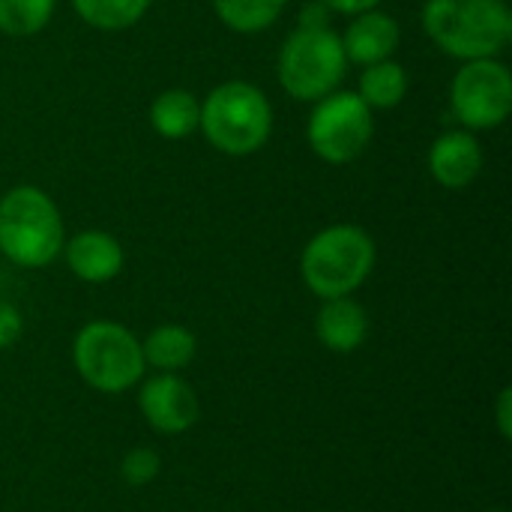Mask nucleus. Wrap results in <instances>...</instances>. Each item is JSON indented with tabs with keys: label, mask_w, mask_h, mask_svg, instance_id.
Returning <instances> with one entry per match:
<instances>
[{
	"label": "nucleus",
	"mask_w": 512,
	"mask_h": 512,
	"mask_svg": "<svg viewBox=\"0 0 512 512\" xmlns=\"http://www.w3.org/2000/svg\"><path fill=\"white\" fill-rule=\"evenodd\" d=\"M198 120H201V102L192 90L183 87L162 90L150 105V126L156 129V135L168 141H183L195 135Z\"/></svg>",
	"instance_id": "nucleus-15"
},
{
	"label": "nucleus",
	"mask_w": 512,
	"mask_h": 512,
	"mask_svg": "<svg viewBox=\"0 0 512 512\" xmlns=\"http://www.w3.org/2000/svg\"><path fill=\"white\" fill-rule=\"evenodd\" d=\"M60 255L66 258V267L72 270V276L87 285H105L117 279L126 261L120 240L99 228L78 231L75 237H69Z\"/></svg>",
	"instance_id": "nucleus-11"
},
{
	"label": "nucleus",
	"mask_w": 512,
	"mask_h": 512,
	"mask_svg": "<svg viewBox=\"0 0 512 512\" xmlns=\"http://www.w3.org/2000/svg\"><path fill=\"white\" fill-rule=\"evenodd\" d=\"M288 0H213L216 18L234 33H264L279 21Z\"/></svg>",
	"instance_id": "nucleus-18"
},
{
	"label": "nucleus",
	"mask_w": 512,
	"mask_h": 512,
	"mask_svg": "<svg viewBox=\"0 0 512 512\" xmlns=\"http://www.w3.org/2000/svg\"><path fill=\"white\" fill-rule=\"evenodd\" d=\"M306 123V141L312 153L327 165H348L366 153L375 135V111L354 90H333L312 102Z\"/></svg>",
	"instance_id": "nucleus-7"
},
{
	"label": "nucleus",
	"mask_w": 512,
	"mask_h": 512,
	"mask_svg": "<svg viewBox=\"0 0 512 512\" xmlns=\"http://www.w3.org/2000/svg\"><path fill=\"white\" fill-rule=\"evenodd\" d=\"M453 117L468 132H489L507 123L512 111V72L498 57L468 60L450 84Z\"/></svg>",
	"instance_id": "nucleus-8"
},
{
	"label": "nucleus",
	"mask_w": 512,
	"mask_h": 512,
	"mask_svg": "<svg viewBox=\"0 0 512 512\" xmlns=\"http://www.w3.org/2000/svg\"><path fill=\"white\" fill-rule=\"evenodd\" d=\"M420 21L426 36L462 63L501 57L512 42L507 0H426Z\"/></svg>",
	"instance_id": "nucleus-1"
},
{
	"label": "nucleus",
	"mask_w": 512,
	"mask_h": 512,
	"mask_svg": "<svg viewBox=\"0 0 512 512\" xmlns=\"http://www.w3.org/2000/svg\"><path fill=\"white\" fill-rule=\"evenodd\" d=\"M282 90L297 102H318L342 87L348 57L333 27H297L285 36L276 60Z\"/></svg>",
	"instance_id": "nucleus-6"
},
{
	"label": "nucleus",
	"mask_w": 512,
	"mask_h": 512,
	"mask_svg": "<svg viewBox=\"0 0 512 512\" xmlns=\"http://www.w3.org/2000/svg\"><path fill=\"white\" fill-rule=\"evenodd\" d=\"M315 336L333 354H354L369 336V315L354 297L324 300L315 315Z\"/></svg>",
	"instance_id": "nucleus-13"
},
{
	"label": "nucleus",
	"mask_w": 512,
	"mask_h": 512,
	"mask_svg": "<svg viewBox=\"0 0 512 512\" xmlns=\"http://www.w3.org/2000/svg\"><path fill=\"white\" fill-rule=\"evenodd\" d=\"M333 15H360V12H369V9H381L384 0H324Z\"/></svg>",
	"instance_id": "nucleus-24"
},
{
	"label": "nucleus",
	"mask_w": 512,
	"mask_h": 512,
	"mask_svg": "<svg viewBox=\"0 0 512 512\" xmlns=\"http://www.w3.org/2000/svg\"><path fill=\"white\" fill-rule=\"evenodd\" d=\"M159 471H162V459H159V453L150 450V447H135V450H129V453L123 456V462H120V480H123L126 486H135V489L153 483V480L159 477Z\"/></svg>",
	"instance_id": "nucleus-20"
},
{
	"label": "nucleus",
	"mask_w": 512,
	"mask_h": 512,
	"mask_svg": "<svg viewBox=\"0 0 512 512\" xmlns=\"http://www.w3.org/2000/svg\"><path fill=\"white\" fill-rule=\"evenodd\" d=\"M378 261L375 240L354 222L321 228L300 255V276L318 300L354 297L366 285Z\"/></svg>",
	"instance_id": "nucleus-2"
},
{
	"label": "nucleus",
	"mask_w": 512,
	"mask_h": 512,
	"mask_svg": "<svg viewBox=\"0 0 512 512\" xmlns=\"http://www.w3.org/2000/svg\"><path fill=\"white\" fill-rule=\"evenodd\" d=\"M72 366L90 390L105 396L126 393L147 372L141 339L117 321L84 324L72 339Z\"/></svg>",
	"instance_id": "nucleus-5"
},
{
	"label": "nucleus",
	"mask_w": 512,
	"mask_h": 512,
	"mask_svg": "<svg viewBox=\"0 0 512 512\" xmlns=\"http://www.w3.org/2000/svg\"><path fill=\"white\" fill-rule=\"evenodd\" d=\"M408 87H411L408 69L390 57V60L363 66L354 93H357L372 111H390V108L402 105V99L408 96Z\"/></svg>",
	"instance_id": "nucleus-16"
},
{
	"label": "nucleus",
	"mask_w": 512,
	"mask_h": 512,
	"mask_svg": "<svg viewBox=\"0 0 512 512\" xmlns=\"http://www.w3.org/2000/svg\"><path fill=\"white\" fill-rule=\"evenodd\" d=\"M333 9L324 0H312L300 9V27H330Z\"/></svg>",
	"instance_id": "nucleus-23"
},
{
	"label": "nucleus",
	"mask_w": 512,
	"mask_h": 512,
	"mask_svg": "<svg viewBox=\"0 0 512 512\" xmlns=\"http://www.w3.org/2000/svg\"><path fill=\"white\" fill-rule=\"evenodd\" d=\"M141 354L147 369L183 372L198 354V339L183 324H159L141 339Z\"/></svg>",
	"instance_id": "nucleus-14"
},
{
	"label": "nucleus",
	"mask_w": 512,
	"mask_h": 512,
	"mask_svg": "<svg viewBox=\"0 0 512 512\" xmlns=\"http://www.w3.org/2000/svg\"><path fill=\"white\" fill-rule=\"evenodd\" d=\"M198 129L225 156H252L273 135V105L252 81H222L201 102Z\"/></svg>",
	"instance_id": "nucleus-4"
},
{
	"label": "nucleus",
	"mask_w": 512,
	"mask_h": 512,
	"mask_svg": "<svg viewBox=\"0 0 512 512\" xmlns=\"http://www.w3.org/2000/svg\"><path fill=\"white\" fill-rule=\"evenodd\" d=\"M483 162H486L483 144L468 129H447V132H441L432 141L429 156H426L432 180L441 189H450V192L468 189L480 177Z\"/></svg>",
	"instance_id": "nucleus-10"
},
{
	"label": "nucleus",
	"mask_w": 512,
	"mask_h": 512,
	"mask_svg": "<svg viewBox=\"0 0 512 512\" xmlns=\"http://www.w3.org/2000/svg\"><path fill=\"white\" fill-rule=\"evenodd\" d=\"M57 0H0V33L33 36L45 30Z\"/></svg>",
	"instance_id": "nucleus-19"
},
{
	"label": "nucleus",
	"mask_w": 512,
	"mask_h": 512,
	"mask_svg": "<svg viewBox=\"0 0 512 512\" xmlns=\"http://www.w3.org/2000/svg\"><path fill=\"white\" fill-rule=\"evenodd\" d=\"M489 512H504V510H489Z\"/></svg>",
	"instance_id": "nucleus-25"
},
{
	"label": "nucleus",
	"mask_w": 512,
	"mask_h": 512,
	"mask_svg": "<svg viewBox=\"0 0 512 512\" xmlns=\"http://www.w3.org/2000/svg\"><path fill=\"white\" fill-rule=\"evenodd\" d=\"M66 243L63 216L54 198L39 186H12L0 198V255L24 270H42L57 261Z\"/></svg>",
	"instance_id": "nucleus-3"
},
{
	"label": "nucleus",
	"mask_w": 512,
	"mask_h": 512,
	"mask_svg": "<svg viewBox=\"0 0 512 512\" xmlns=\"http://www.w3.org/2000/svg\"><path fill=\"white\" fill-rule=\"evenodd\" d=\"M495 426L501 432L504 441L512 438V387H504L498 393V402H495Z\"/></svg>",
	"instance_id": "nucleus-22"
},
{
	"label": "nucleus",
	"mask_w": 512,
	"mask_h": 512,
	"mask_svg": "<svg viewBox=\"0 0 512 512\" xmlns=\"http://www.w3.org/2000/svg\"><path fill=\"white\" fill-rule=\"evenodd\" d=\"M138 411L159 435H183L201 420V399L180 372H156L141 384Z\"/></svg>",
	"instance_id": "nucleus-9"
},
{
	"label": "nucleus",
	"mask_w": 512,
	"mask_h": 512,
	"mask_svg": "<svg viewBox=\"0 0 512 512\" xmlns=\"http://www.w3.org/2000/svg\"><path fill=\"white\" fill-rule=\"evenodd\" d=\"M21 333H24V318H21V312H18L12 303L0 300V351L12 348V345L21 339Z\"/></svg>",
	"instance_id": "nucleus-21"
},
{
	"label": "nucleus",
	"mask_w": 512,
	"mask_h": 512,
	"mask_svg": "<svg viewBox=\"0 0 512 512\" xmlns=\"http://www.w3.org/2000/svg\"><path fill=\"white\" fill-rule=\"evenodd\" d=\"M342 36V48L348 63L357 66H372L381 60H390L402 42V27L399 21L384 12V9H369L351 18V24L345 27Z\"/></svg>",
	"instance_id": "nucleus-12"
},
{
	"label": "nucleus",
	"mask_w": 512,
	"mask_h": 512,
	"mask_svg": "<svg viewBox=\"0 0 512 512\" xmlns=\"http://www.w3.org/2000/svg\"><path fill=\"white\" fill-rule=\"evenodd\" d=\"M153 0H72L75 15L93 27V30H105V33H120L135 27Z\"/></svg>",
	"instance_id": "nucleus-17"
}]
</instances>
